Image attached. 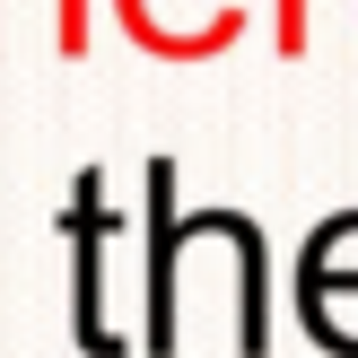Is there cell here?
I'll list each match as a JSON object with an SVG mask.
<instances>
[{"label": "cell", "mask_w": 358, "mask_h": 358, "mask_svg": "<svg viewBox=\"0 0 358 358\" xmlns=\"http://www.w3.org/2000/svg\"><path fill=\"white\" fill-rule=\"evenodd\" d=\"M62 236H70V341H79L87 358H114V324H105V236H114V201H105V175L96 166H79L70 175V219H62Z\"/></svg>", "instance_id": "7a4b0ae2"}, {"label": "cell", "mask_w": 358, "mask_h": 358, "mask_svg": "<svg viewBox=\"0 0 358 358\" xmlns=\"http://www.w3.org/2000/svg\"><path fill=\"white\" fill-rule=\"evenodd\" d=\"M297 315L332 358H358V210L324 219L297 254Z\"/></svg>", "instance_id": "6da1fadb"}, {"label": "cell", "mask_w": 358, "mask_h": 358, "mask_svg": "<svg viewBox=\"0 0 358 358\" xmlns=\"http://www.w3.org/2000/svg\"><path fill=\"white\" fill-rule=\"evenodd\" d=\"M140 350H175V157H149V332Z\"/></svg>", "instance_id": "3957f363"}]
</instances>
